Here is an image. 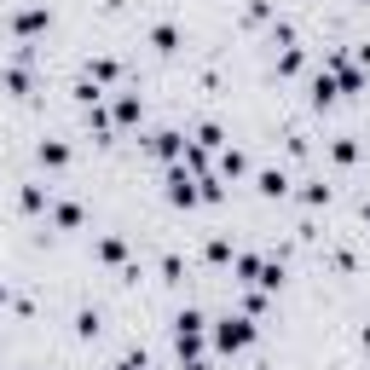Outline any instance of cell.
<instances>
[{
    "label": "cell",
    "instance_id": "1",
    "mask_svg": "<svg viewBox=\"0 0 370 370\" xmlns=\"http://www.w3.org/2000/svg\"><path fill=\"white\" fill-rule=\"evenodd\" d=\"M220 342H226V347H237V342H249V324H243V318H237V324H232V318H226V330H220Z\"/></svg>",
    "mask_w": 370,
    "mask_h": 370
}]
</instances>
